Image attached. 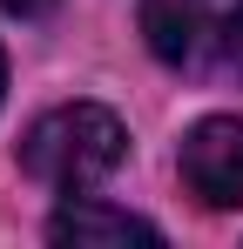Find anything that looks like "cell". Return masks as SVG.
Instances as JSON below:
<instances>
[{
  "mask_svg": "<svg viewBox=\"0 0 243 249\" xmlns=\"http://www.w3.org/2000/svg\"><path fill=\"white\" fill-rule=\"evenodd\" d=\"M128 155V135L108 108H95V101H68V108H47L34 128H27V142H20V162L34 182L47 189H61V196H88L95 182H108Z\"/></svg>",
  "mask_w": 243,
  "mask_h": 249,
  "instance_id": "cell-1",
  "label": "cell"
},
{
  "mask_svg": "<svg viewBox=\"0 0 243 249\" xmlns=\"http://www.w3.org/2000/svg\"><path fill=\"white\" fill-rule=\"evenodd\" d=\"M142 34L169 68H209L243 47V0H142Z\"/></svg>",
  "mask_w": 243,
  "mask_h": 249,
  "instance_id": "cell-2",
  "label": "cell"
},
{
  "mask_svg": "<svg viewBox=\"0 0 243 249\" xmlns=\"http://www.w3.org/2000/svg\"><path fill=\"white\" fill-rule=\"evenodd\" d=\"M182 182L209 209H243V122L209 115L182 135Z\"/></svg>",
  "mask_w": 243,
  "mask_h": 249,
  "instance_id": "cell-3",
  "label": "cell"
},
{
  "mask_svg": "<svg viewBox=\"0 0 243 249\" xmlns=\"http://www.w3.org/2000/svg\"><path fill=\"white\" fill-rule=\"evenodd\" d=\"M47 236L54 243H75V249H95V243H162L156 222H142V215H128V209H108V202H75L61 209L54 222H47Z\"/></svg>",
  "mask_w": 243,
  "mask_h": 249,
  "instance_id": "cell-4",
  "label": "cell"
},
{
  "mask_svg": "<svg viewBox=\"0 0 243 249\" xmlns=\"http://www.w3.org/2000/svg\"><path fill=\"white\" fill-rule=\"evenodd\" d=\"M7 14H40V7H54V0H0Z\"/></svg>",
  "mask_w": 243,
  "mask_h": 249,
  "instance_id": "cell-5",
  "label": "cell"
},
{
  "mask_svg": "<svg viewBox=\"0 0 243 249\" xmlns=\"http://www.w3.org/2000/svg\"><path fill=\"white\" fill-rule=\"evenodd\" d=\"M0 88H7V61H0Z\"/></svg>",
  "mask_w": 243,
  "mask_h": 249,
  "instance_id": "cell-6",
  "label": "cell"
}]
</instances>
